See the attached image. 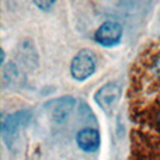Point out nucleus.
<instances>
[{
  "instance_id": "nucleus-9",
  "label": "nucleus",
  "mask_w": 160,
  "mask_h": 160,
  "mask_svg": "<svg viewBox=\"0 0 160 160\" xmlns=\"http://www.w3.org/2000/svg\"><path fill=\"white\" fill-rule=\"evenodd\" d=\"M153 70H155V73L160 78V52H159L158 58H156L155 63H153Z\"/></svg>"
},
{
  "instance_id": "nucleus-7",
  "label": "nucleus",
  "mask_w": 160,
  "mask_h": 160,
  "mask_svg": "<svg viewBox=\"0 0 160 160\" xmlns=\"http://www.w3.org/2000/svg\"><path fill=\"white\" fill-rule=\"evenodd\" d=\"M3 82L6 83V84H14L16 82H21V75H20L18 69H17V66L14 63H8L7 66H4V69H3Z\"/></svg>"
},
{
  "instance_id": "nucleus-2",
  "label": "nucleus",
  "mask_w": 160,
  "mask_h": 160,
  "mask_svg": "<svg viewBox=\"0 0 160 160\" xmlns=\"http://www.w3.org/2000/svg\"><path fill=\"white\" fill-rule=\"evenodd\" d=\"M31 119V112L28 110H21L17 112L8 115L2 122V136L4 139L6 145L11 149V143L14 142V138L18 133V129L28 124Z\"/></svg>"
},
{
  "instance_id": "nucleus-3",
  "label": "nucleus",
  "mask_w": 160,
  "mask_h": 160,
  "mask_svg": "<svg viewBox=\"0 0 160 160\" xmlns=\"http://www.w3.org/2000/svg\"><path fill=\"white\" fill-rule=\"evenodd\" d=\"M121 94H122L121 86L118 83L110 82L97 90V93L94 94V100H96L97 105L101 107L105 112H111L117 107L119 100H121Z\"/></svg>"
},
{
  "instance_id": "nucleus-6",
  "label": "nucleus",
  "mask_w": 160,
  "mask_h": 160,
  "mask_svg": "<svg viewBox=\"0 0 160 160\" xmlns=\"http://www.w3.org/2000/svg\"><path fill=\"white\" fill-rule=\"evenodd\" d=\"M76 143L83 152H96L100 148V133L94 128H84L76 135Z\"/></svg>"
},
{
  "instance_id": "nucleus-5",
  "label": "nucleus",
  "mask_w": 160,
  "mask_h": 160,
  "mask_svg": "<svg viewBox=\"0 0 160 160\" xmlns=\"http://www.w3.org/2000/svg\"><path fill=\"white\" fill-rule=\"evenodd\" d=\"M122 25L119 24L118 21H114V20H110V21L102 22L98 27V30L94 34V38L102 47H115V45L119 44L122 38Z\"/></svg>"
},
{
  "instance_id": "nucleus-1",
  "label": "nucleus",
  "mask_w": 160,
  "mask_h": 160,
  "mask_svg": "<svg viewBox=\"0 0 160 160\" xmlns=\"http://www.w3.org/2000/svg\"><path fill=\"white\" fill-rule=\"evenodd\" d=\"M94 70H96V58L91 51H80L70 62V75L78 82H84L93 75Z\"/></svg>"
},
{
  "instance_id": "nucleus-4",
  "label": "nucleus",
  "mask_w": 160,
  "mask_h": 160,
  "mask_svg": "<svg viewBox=\"0 0 160 160\" xmlns=\"http://www.w3.org/2000/svg\"><path fill=\"white\" fill-rule=\"evenodd\" d=\"M75 98L70 96H65L61 97V98L56 100H51L45 104V108H47V112L49 115V118L52 119L56 124H62L65 122L69 115L72 114L73 108H75Z\"/></svg>"
},
{
  "instance_id": "nucleus-8",
  "label": "nucleus",
  "mask_w": 160,
  "mask_h": 160,
  "mask_svg": "<svg viewBox=\"0 0 160 160\" xmlns=\"http://www.w3.org/2000/svg\"><path fill=\"white\" fill-rule=\"evenodd\" d=\"M34 4L38 6L41 10H49V8L55 4V2H34Z\"/></svg>"
}]
</instances>
